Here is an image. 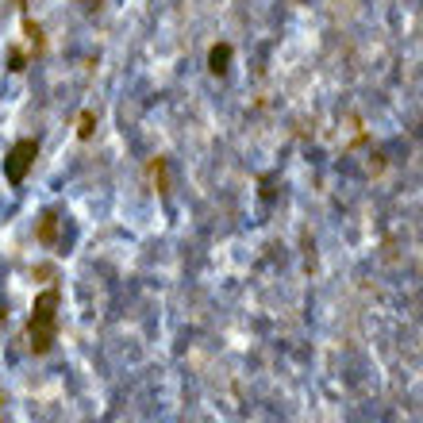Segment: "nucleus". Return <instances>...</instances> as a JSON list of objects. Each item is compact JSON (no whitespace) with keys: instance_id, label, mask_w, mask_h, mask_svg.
<instances>
[{"instance_id":"f257e3e1","label":"nucleus","mask_w":423,"mask_h":423,"mask_svg":"<svg viewBox=\"0 0 423 423\" xmlns=\"http://www.w3.org/2000/svg\"><path fill=\"white\" fill-rule=\"evenodd\" d=\"M58 289H42L31 304V320H27V339H31V350L35 354H47L58 339Z\"/></svg>"},{"instance_id":"f03ea898","label":"nucleus","mask_w":423,"mask_h":423,"mask_svg":"<svg viewBox=\"0 0 423 423\" xmlns=\"http://www.w3.org/2000/svg\"><path fill=\"white\" fill-rule=\"evenodd\" d=\"M35 154H39V147H35L31 139H24V142H16V147H12V154L4 158V174H8L12 185H24L27 169H31V162H35Z\"/></svg>"},{"instance_id":"7ed1b4c3","label":"nucleus","mask_w":423,"mask_h":423,"mask_svg":"<svg viewBox=\"0 0 423 423\" xmlns=\"http://www.w3.org/2000/svg\"><path fill=\"white\" fill-rule=\"evenodd\" d=\"M54 227H58V216L47 212V216H42V227H39V239L42 242H54Z\"/></svg>"},{"instance_id":"20e7f679","label":"nucleus","mask_w":423,"mask_h":423,"mask_svg":"<svg viewBox=\"0 0 423 423\" xmlns=\"http://www.w3.org/2000/svg\"><path fill=\"white\" fill-rule=\"evenodd\" d=\"M227 58H231V47H212V69H216V74L224 69Z\"/></svg>"},{"instance_id":"39448f33","label":"nucleus","mask_w":423,"mask_h":423,"mask_svg":"<svg viewBox=\"0 0 423 423\" xmlns=\"http://www.w3.org/2000/svg\"><path fill=\"white\" fill-rule=\"evenodd\" d=\"M81 4H89V8H97V4H100V0H81Z\"/></svg>"}]
</instances>
